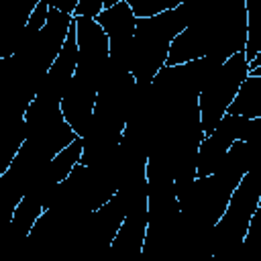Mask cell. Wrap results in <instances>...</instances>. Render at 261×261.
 <instances>
[{
  "mask_svg": "<svg viewBox=\"0 0 261 261\" xmlns=\"http://www.w3.org/2000/svg\"><path fill=\"white\" fill-rule=\"evenodd\" d=\"M190 4L192 2L153 16L137 18L126 63L137 86H151L157 71L165 65L171 39L192 20Z\"/></svg>",
  "mask_w": 261,
  "mask_h": 261,
  "instance_id": "obj_1",
  "label": "cell"
},
{
  "mask_svg": "<svg viewBox=\"0 0 261 261\" xmlns=\"http://www.w3.org/2000/svg\"><path fill=\"white\" fill-rule=\"evenodd\" d=\"M247 75V59L245 51H234L226 55L204 80L198 92V116L202 137L208 135L216 122L226 114L228 104L232 102L241 82Z\"/></svg>",
  "mask_w": 261,
  "mask_h": 261,
  "instance_id": "obj_2",
  "label": "cell"
},
{
  "mask_svg": "<svg viewBox=\"0 0 261 261\" xmlns=\"http://www.w3.org/2000/svg\"><path fill=\"white\" fill-rule=\"evenodd\" d=\"M261 206V190L255 179V173L247 169L232 190L224 212L212 226V232L218 239V247H230V245H245L249 224L257 208Z\"/></svg>",
  "mask_w": 261,
  "mask_h": 261,
  "instance_id": "obj_3",
  "label": "cell"
},
{
  "mask_svg": "<svg viewBox=\"0 0 261 261\" xmlns=\"http://www.w3.org/2000/svg\"><path fill=\"white\" fill-rule=\"evenodd\" d=\"M73 27H75V43H77L75 75L100 84V80L110 69L108 37L104 29L98 24V20L90 16H73Z\"/></svg>",
  "mask_w": 261,
  "mask_h": 261,
  "instance_id": "obj_4",
  "label": "cell"
},
{
  "mask_svg": "<svg viewBox=\"0 0 261 261\" xmlns=\"http://www.w3.org/2000/svg\"><path fill=\"white\" fill-rule=\"evenodd\" d=\"M96 20L108 37L110 63H114L118 69H128L126 63H128L130 43H133L135 22H137V16L133 14L130 6L124 0H118L110 8H102Z\"/></svg>",
  "mask_w": 261,
  "mask_h": 261,
  "instance_id": "obj_5",
  "label": "cell"
},
{
  "mask_svg": "<svg viewBox=\"0 0 261 261\" xmlns=\"http://www.w3.org/2000/svg\"><path fill=\"white\" fill-rule=\"evenodd\" d=\"M96 94H98V84L73 73L63 96L59 98V110L65 122L69 124V128L77 137H84L92 124L94 108H96Z\"/></svg>",
  "mask_w": 261,
  "mask_h": 261,
  "instance_id": "obj_6",
  "label": "cell"
},
{
  "mask_svg": "<svg viewBox=\"0 0 261 261\" xmlns=\"http://www.w3.org/2000/svg\"><path fill=\"white\" fill-rule=\"evenodd\" d=\"M27 122L24 112H16L10 116H4L0 122V175L10 167L16 153L20 151L22 143L27 141Z\"/></svg>",
  "mask_w": 261,
  "mask_h": 261,
  "instance_id": "obj_7",
  "label": "cell"
},
{
  "mask_svg": "<svg viewBox=\"0 0 261 261\" xmlns=\"http://www.w3.org/2000/svg\"><path fill=\"white\" fill-rule=\"evenodd\" d=\"M226 114L243 118H261V73H247L241 82Z\"/></svg>",
  "mask_w": 261,
  "mask_h": 261,
  "instance_id": "obj_8",
  "label": "cell"
},
{
  "mask_svg": "<svg viewBox=\"0 0 261 261\" xmlns=\"http://www.w3.org/2000/svg\"><path fill=\"white\" fill-rule=\"evenodd\" d=\"M133 14L137 18H145V16H153V14H159V12H165V10H173L181 4H188V2H196V0H124Z\"/></svg>",
  "mask_w": 261,
  "mask_h": 261,
  "instance_id": "obj_9",
  "label": "cell"
},
{
  "mask_svg": "<svg viewBox=\"0 0 261 261\" xmlns=\"http://www.w3.org/2000/svg\"><path fill=\"white\" fill-rule=\"evenodd\" d=\"M104 8V0H80L73 8V16H90L96 18Z\"/></svg>",
  "mask_w": 261,
  "mask_h": 261,
  "instance_id": "obj_10",
  "label": "cell"
},
{
  "mask_svg": "<svg viewBox=\"0 0 261 261\" xmlns=\"http://www.w3.org/2000/svg\"><path fill=\"white\" fill-rule=\"evenodd\" d=\"M51 8H57V10H63L67 14H73V8L77 6L80 0H45Z\"/></svg>",
  "mask_w": 261,
  "mask_h": 261,
  "instance_id": "obj_11",
  "label": "cell"
}]
</instances>
